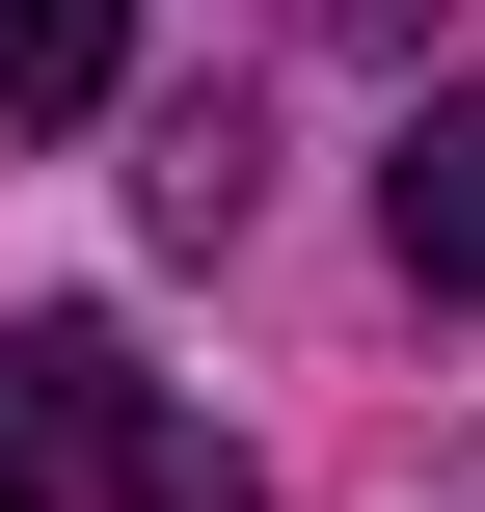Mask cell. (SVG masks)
<instances>
[{"instance_id": "cell-5", "label": "cell", "mask_w": 485, "mask_h": 512, "mask_svg": "<svg viewBox=\"0 0 485 512\" xmlns=\"http://www.w3.org/2000/svg\"><path fill=\"white\" fill-rule=\"evenodd\" d=\"M297 27H324V54H405V27H432V0H297Z\"/></svg>"}, {"instance_id": "cell-2", "label": "cell", "mask_w": 485, "mask_h": 512, "mask_svg": "<svg viewBox=\"0 0 485 512\" xmlns=\"http://www.w3.org/2000/svg\"><path fill=\"white\" fill-rule=\"evenodd\" d=\"M378 243H405L432 297H485V81H432V108H405V162H378Z\"/></svg>"}, {"instance_id": "cell-1", "label": "cell", "mask_w": 485, "mask_h": 512, "mask_svg": "<svg viewBox=\"0 0 485 512\" xmlns=\"http://www.w3.org/2000/svg\"><path fill=\"white\" fill-rule=\"evenodd\" d=\"M81 486H162V378L108 324H0V512H81Z\"/></svg>"}, {"instance_id": "cell-3", "label": "cell", "mask_w": 485, "mask_h": 512, "mask_svg": "<svg viewBox=\"0 0 485 512\" xmlns=\"http://www.w3.org/2000/svg\"><path fill=\"white\" fill-rule=\"evenodd\" d=\"M135 81V0H0V135H81Z\"/></svg>"}, {"instance_id": "cell-4", "label": "cell", "mask_w": 485, "mask_h": 512, "mask_svg": "<svg viewBox=\"0 0 485 512\" xmlns=\"http://www.w3.org/2000/svg\"><path fill=\"white\" fill-rule=\"evenodd\" d=\"M243 189H270L243 108H162V243H243Z\"/></svg>"}]
</instances>
